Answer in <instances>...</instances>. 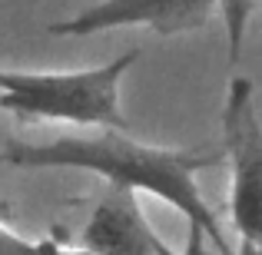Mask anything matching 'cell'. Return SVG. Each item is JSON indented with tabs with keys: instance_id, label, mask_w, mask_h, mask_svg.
I'll return each instance as SVG.
<instances>
[{
	"instance_id": "obj_8",
	"label": "cell",
	"mask_w": 262,
	"mask_h": 255,
	"mask_svg": "<svg viewBox=\"0 0 262 255\" xmlns=\"http://www.w3.org/2000/svg\"><path fill=\"white\" fill-rule=\"evenodd\" d=\"M37 255H93L86 249H73V245L60 242V239H37Z\"/></svg>"
},
{
	"instance_id": "obj_7",
	"label": "cell",
	"mask_w": 262,
	"mask_h": 255,
	"mask_svg": "<svg viewBox=\"0 0 262 255\" xmlns=\"http://www.w3.org/2000/svg\"><path fill=\"white\" fill-rule=\"evenodd\" d=\"M0 255H37V242L24 239L20 232H13L4 219V205H0Z\"/></svg>"
},
{
	"instance_id": "obj_2",
	"label": "cell",
	"mask_w": 262,
	"mask_h": 255,
	"mask_svg": "<svg viewBox=\"0 0 262 255\" xmlns=\"http://www.w3.org/2000/svg\"><path fill=\"white\" fill-rule=\"evenodd\" d=\"M140 50L86 70H0V109L24 123H70L83 129H129L120 86Z\"/></svg>"
},
{
	"instance_id": "obj_3",
	"label": "cell",
	"mask_w": 262,
	"mask_h": 255,
	"mask_svg": "<svg viewBox=\"0 0 262 255\" xmlns=\"http://www.w3.org/2000/svg\"><path fill=\"white\" fill-rule=\"evenodd\" d=\"M223 163H229V219L239 255H262V120L249 77H232L223 103Z\"/></svg>"
},
{
	"instance_id": "obj_4",
	"label": "cell",
	"mask_w": 262,
	"mask_h": 255,
	"mask_svg": "<svg viewBox=\"0 0 262 255\" xmlns=\"http://www.w3.org/2000/svg\"><path fill=\"white\" fill-rule=\"evenodd\" d=\"M219 13V0H100L86 10L57 20L50 33L57 37H93L120 27H143L160 37L192 33Z\"/></svg>"
},
{
	"instance_id": "obj_6",
	"label": "cell",
	"mask_w": 262,
	"mask_h": 255,
	"mask_svg": "<svg viewBox=\"0 0 262 255\" xmlns=\"http://www.w3.org/2000/svg\"><path fill=\"white\" fill-rule=\"evenodd\" d=\"M256 0H219V17L226 27V47H229V60L236 63L243 53V40H246V24H249Z\"/></svg>"
},
{
	"instance_id": "obj_9",
	"label": "cell",
	"mask_w": 262,
	"mask_h": 255,
	"mask_svg": "<svg viewBox=\"0 0 262 255\" xmlns=\"http://www.w3.org/2000/svg\"><path fill=\"white\" fill-rule=\"evenodd\" d=\"M179 255H183V252H179Z\"/></svg>"
},
{
	"instance_id": "obj_1",
	"label": "cell",
	"mask_w": 262,
	"mask_h": 255,
	"mask_svg": "<svg viewBox=\"0 0 262 255\" xmlns=\"http://www.w3.org/2000/svg\"><path fill=\"white\" fill-rule=\"evenodd\" d=\"M0 159L13 169H80L103 176L116 189L136 196H156L189 222V249L186 255H203L206 245L229 255L219 216L206 202L196 176L203 169L223 166V146H149L126 129H96L86 136H57L47 143L7 140Z\"/></svg>"
},
{
	"instance_id": "obj_5",
	"label": "cell",
	"mask_w": 262,
	"mask_h": 255,
	"mask_svg": "<svg viewBox=\"0 0 262 255\" xmlns=\"http://www.w3.org/2000/svg\"><path fill=\"white\" fill-rule=\"evenodd\" d=\"M80 249L93 255H179L149 222L140 196L116 186L93 205L80 232Z\"/></svg>"
}]
</instances>
